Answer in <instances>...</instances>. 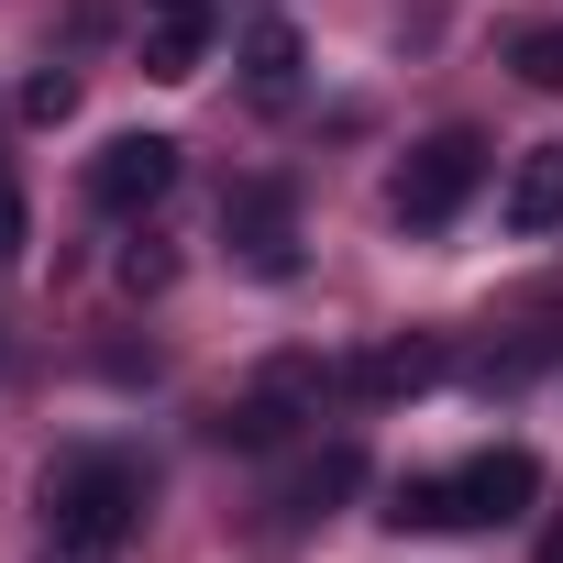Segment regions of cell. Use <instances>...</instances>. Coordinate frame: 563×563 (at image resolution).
Segmentation results:
<instances>
[{"instance_id":"1","label":"cell","mask_w":563,"mask_h":563,"mask_svg":"<svg viewBox=\"0 0 563 563\" xmlns=\"http://www.w3.org/2000/svg\"><path fill=\"white\" fill-rule=\"evenodd\" d=\"M144 508H155V486H144L133 453H56L45 464V541H56V563H111L144 530Z\"/></svg>"},{"instance_id":"2","label":"cell","mask_w":563,"mask_h":563,"mask_svg":"<svg viewBox=\"0 0 563 563\" xmlns=\"http://www.w3.org/2000/svg\"><path fill=\"white\" fill-rule=\"evenodd\" d=\"M541 497V464L519 453V442H497V453H464V464H442V475H409L398 486V530H497V519H519Z\"/></svg>"},{"instance_id":"3","label":"cell","mask_w":563,"mask_h":563,"mask_svg":"<svg viewBox=\"0 0 563 563\" xmlns=\"http://www.w3.org/2000/svg\"><path fill=\"white\" fill-rule=\"evenodd\" d=\"M343 376L321 365V354H265L254 365V387L221 409V442H243V453H276V442H299L310 420H321V398H332Z\"/></svg>"},{"instance_id":"4","label":"cell","mask_w":563,"mask_h":563,"mask_svg":"<svg viewBox=\"0 0 563 563\" xmlns=\"http://www.w3.org/2000/svg\"><path fill=\"white\" fill-rule=\"evenodd\" d=\"M475 177H486V133L442 122L431 144H409V155H398V177H387V210H398V232H442V221L475 199Z\"/></svg>"},{"instance_id":"5","label":"cell","mask_w":563,"mask_h":563,"mask_svg":"<svg viewBox=\"0 0 563 563\" xmlns=\"http://www.w3.org/2000/svg\"><path fill=\"white\" fill-rule=\"evenodd\" d=\"M221 243L254 276H299V199H288V177H243L221 199Z\"/></svg>"},{"instance_id":"6","label":"cell","mask_w":563,"mask_h":563,"mask_svg":"<svg viewBox=\"0 0 563 563\" xmlns=\"http://www.w3.org/2000/svg\"><path fill=\"white\" fill-rule=\"evenodd\" d=\"M89 210H111V221H133V210H155L166 188H177V144L166 133H111L100 155H89Z\"/></svg>"},{"instance_id":"7","label":"cell","mask_w":563,"mask_h":563,"mask_svg":"<svg viewBox=\"0 0 563 563\" xmlns=\"http://www.w3.org/2000/svg\"><path fill=\"white\" fill-rule=\"evenodd\" d=\"M497 221H508L519 243L563 232V144H530V155L508 166V188H497Z\"/></svg>"},{"instance_id":"8","label":"cell","mask_w":563,"mask_h":563,"mask_svg":"<svg viewBox=\"0 0 563 563\" xmlns=\"http://www.w3.org/2000/svg\"><path fill=\"white\" fill-rule=\"evenodd\" d=\"M210 67V0H155L144 12V78H199Z\"/></svg>"},{"instance_id":"9","label":"cell","mask_w":563,"mask_h":563,"mask_svg":"<svg viewBox=\"0 0 563 563\" xmlns=\"http://www.w3.org/2000/svg\"><path fill=\"white\" fill-rule=\"evenodd\" d=\"M354 486H365V453H354V442H321V453H310L288 486H276V508H288V519H332Z\"/></svg>"},{"instance_id":"10","label":"cell","mask_w":563,"mask_h":563,"mask_svg":"<svg viewBox=\"0 0 563 563\" xmlns=\"http://www.w3.org/2000/svg\"><path fill=\"white\" fill-rule=\"evenodd\" d=\"M442 376H453V354H442V343H387V354H365V365H354V387H365V398H420V387H442Z\"/></svg>"},{"instance_id":"11","label":"cell","mask_w":563,"mask_h":563,"mask_svg":"<svg viewBox=\"0 0 563 563\" xmlns=\"http://www.w3.org/2000/svg\"><path fill=\"white\" fill-rule=\"evenodd\" d=\"M299 67H310V56H299V23H276V12H265V23L243 34V78H254L265 100H288V89H299Z\"/></svg>"},{"instance_id":"12","label":"cell","mask_w":563,"mask_h":563,"mask_svg":"<svg viewBox=\"0 0 563 563\" xmlns=\"http://www.w3.org/2000/svg\"><path fill=\"white\" fill-rule=\"evenodd\" d=\"M508 67H519L530 89H563V23H541V34H519V45H508Z\"/></svg>"},{"instance_id":"13","label":"cell","mask_w":563,"mask_h":563,"mask_svg":"<svg viewBox=\"0 0 563 563\" xmlns=\"http://www.w3.org/2000/svg\"><path fill=\"white\" fill-rule=\"evenodd\" d=\"M67 111H78V78H67V67L23 78V122H67Z\"/></svg>"},{"instance_id":"14","label":"cell","mask_w":563,"mask_h":563,"mask_svg":"<svg viewBox=\"0 0 563 563\" xmlns=\"http://www.w3.org/2000/svg\"><path fill=\"white\" fill-rule=\"evenodd\" d=\"M166 276H177V254H166V243H133V254H122V288H133V299H144V288H166Z\"/></svg>"},{"instance_id":"15","label":"cell","mask_w":563,"mask_h":563,"mask_svg":"<svg viewBox=\"0 0 563 563\" xmlns=\"http://www.w3.org/2000/svg\"><path fill=\"white\" fill-rule=\"evenodd\" d=\"M23 232H34V210H23L12 177H0V265H23Z\"/></svg>"},{"instance_id":"16","label":"cell","mask_w":563,"mask_h":563,"mask_svg":"<svg viewBox=\"0 0 563 563\" xmlns=\"http://www.w3.org/2000/svg\"><path fill=\"white\" fill-rule=\"evenodd\" d=\"M541 563H563V530H552V541H541Z\"/></svg>"}]
</instances>
